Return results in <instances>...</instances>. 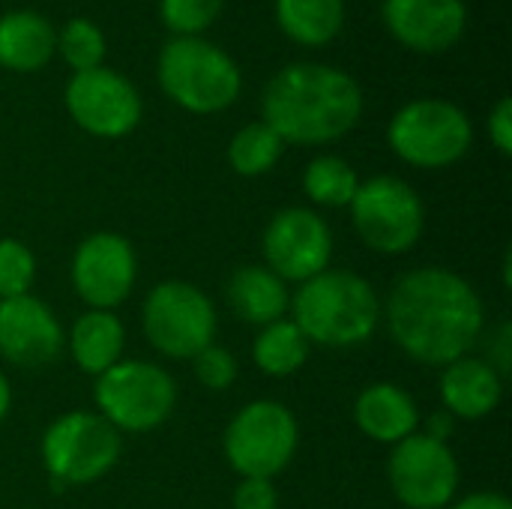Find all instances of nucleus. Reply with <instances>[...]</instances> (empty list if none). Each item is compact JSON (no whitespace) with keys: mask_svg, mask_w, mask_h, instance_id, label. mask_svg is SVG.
I'll return each mask as SVG.
<instances>
[{"mask_svg":"<svg viewBox=\"0 0 512 509\" xmlns=\"http://www.w3.org/2000/svg\"><path fill=\"white\" fill-rule=\"evenodd\" d=\"M381 309L393 342L423 366L444 369L465 357L486 330V306L477 288L435 264L402 273Z\"/></svg>","mask_w":512,"mask_h":509,"instance_id":"nucleus-1","label":"nucleus"},{"mask_svg":"<svg viewBox=\"0 0 512 509\" xmlns=\"http://www.w3.org/2000/svg\"><path fill=\"white\" fill-rule=\"evenodd\" d=\"M360 81L330 63H288L264 84L261 120L288 144L318 147L345 138L363 117Z\"/></svg>","mask_w":512,"mask_h":509,"instance_id":"nucleus-2","label":"nucleus"},{"mask_svg":"<svg viewBox=\"0 0 512 509\" xmlns=\"http://www.w3.org/2000/svg\"><path fill=\"white\" fill-rule=\"evenodd\" d=\"M381 300L369 279L351 270H324L291 294V321L309 345L357 348L381 324Z\"/></svg>","mask_w":512,"mask_h":509,"instance_id":"nucleus-3","label":"nucleus"},{"mask_svg":"<svg viewBox=\"0 0 512 509\" xmlns=\"http://www.w3.org/2000/svg\"><path fill=\"white\" fill-rule=\"evenodd\" d=\"M162 93L189 114H219L240 99L237 60L204 36H171L156 57Z\"/></svg>","mask_w":512,"mask_h":509,"instance_id":"nucleus-4","label":"nucleus"},{"mask_svg":"<svg viewBox=\"0 0 512 509\" xmlns=\"http://www.w3.org/2000/svg\"><path fill=\"white\" fill-rule=\"evenodd\" d=\"M387 144L402 162L423 171H441L468 156L474 123L462 105L441 96H420L390 117Z\"/></svg>","mask_w":512,"mask_h":509,"instance_id":"nucleus-5","label":"nucleus"},{"mask_svg":"<svg viewBox=\"0 0 512 509\" xmlns=\"http://www.w3.org/2000/svg\"><path fill=\"white\" fill-rule=\"evenodd\" d=\"M96 414L120 435H144L159 429L177 408L174 378L147 360H120L93 384Z\"/></svg>","mask_w":512,"mask_h":509,"instance_id":"nucleus-6","label":"nucleus"},{"mask_svg":"<svg viewBox=\"0 0 512 509\" xmlns=\"http://www.w3.org/2000/svg\"><path fill=\"white\" fill-rule=\"evenodd\" d=\"M144 339L168 360H192L216 339L219 315L213 300L192 282H159L141 309Z\"/></svg>","mask_w":512,"mask_h":509,"instance_id":"nucleus-7","label":"nucleus"},{"mask_svg":"<svg viewBox=\"0 0 512 509\" xmlns=\"http://www.w3.org/2000/svg\"><path fill=\"white\" fill-rule=\"evenodd\" d=\"M300 444V426L297 417L273 399H255L243 405L222 438L225 459L240 480L258 477V480H273L282 474Z\"/></svg>","mask_w":512,"mask_h":509,"instance_id":"nucleus-8","label":"nucleus"},{"mask_svg":"<svg viewBox=\"0 0 512 509\" xmlns=\"http://www.w3.org/2000/svg\"><path fill=\"white\" fill-rule=\"evenodd\" d=\"M348 207L360 240L378 255H405L423 237V198L402 177L375 174L369 180H360Z\"/></svg>","mask_w":512,"mask_h":509,"instance_id":"nucleus-9","label":"nucleus"},{"mask_svg":"<svg viewBox=\"0 0 512 509\" xmlns=\"http://www.w3.org/2000/svg\"><path fill=\"white\" fill-rule=\"evenodd\" d=\"M123 453V435L96 411H69L42 435V465L60 486L102 480Z\"/></svg>","mask_w":512,"mask_h":509,"instance_id":"nucleus-10","label":"nucleus"},{"mask_svg":"<svg viewBox=\"0 0 512 509\" xmlns=\"http://www.w3.org/2000/svg\"><path fill=\"white\" fill-rule=\"evenodd\" d=\"M63 105L78 129L108 141L135 132L144 114V99L135 81L111 66L72 72L63 90Z\"/></svg>","mask_w":512,"mask_h":509,"instance_id":"nucleus-11","label":"nucleus"},{"mask_svg":"<svg viewBox=\"0 0 512 509\" xmlns=\"http://www.w3.org/2000/svg\"><path fill=\"white\" fill-rule=\"evenodd\" d=\"M387 477L402 507L444 509L456 501L462 471L450 444L414 432L411 438L393 447Z\"/></svg>","mask_w":512,"mask_h":509,"instance_id":"nucleus-12","label":"nucleus"},{"mask_svg":"<svg viewBox=\"0 0 512 509\" xmlns=\"http://www.w3.org/2000/svg\"><path fill=\"white\" fill-rule=\"evenodd\" d=\"M261 252L264 267H270L282 282L303 285L330 270L333 231L321 219V213L309 207H285L267 222Z\"/></svg>","mask_w":512,"mask_h":509,"instance_id":"nucleus-13","label":"nucleus"},{"mask_svg":"<svg viewBox=\"0 0 512 509\" xmlns=\"http://www.w3.org/2000/svg\"><path fill=\"white\" fill-rule=\"evenodd\" d=\"M72 291L87 309L114 312L135 288L138 255L117 231H96L84 237L69 264Z\"/></svg>","mask_w":512,"mask_h":509,"instance_id":"nucleus-14","label":"nucleus"},{"mask_svg":"<svg viewBox=\"0 0 512 509\" xmlns=\"http://www.w3.org/2000/svg\"><path fill=\"white\" fill-rule=\"evenodd\" d=\"M66 333L54 309L33 297L0 300V357L15 369H42L60 357Z\"/></svg>","mask_w":512,"mask_h":509,"instance_id":"nucleus-15","label":"nucleus"},{"mask_svg":"<svg viewBox=\"0 0 512 509\" xmlns=\"http://www.w3.org/2000/svg\"><path fill=\"white\" fill-rule=\"evenodd\" d=\"M381 18L390 36L420 54L453 48L468 30L465 0H381Z\"/></svg>","mask_w":512,"mask_h":509,"instance_id":"nucleus-16","label":"nucleus"},{"mask_svg":"<svg viewBox=\"0 0 512 509\" xmlns=\"http://www.w3.org/2000/svg\"><path fill=\"white\" fill-rule=\"evenodd\" d=\"M441 402L456 420H483L498 411L504 399V378L483 357H459L441 372Z\"/></svg>","mask_w":512,"mask_h":509,"instance_id":"nucleus-17","label":"nucleus"},{"mask_svg":"<svg viewBox=\"0 0 512 509\" xmlns=\"http://www.w3.org/2000/svg\"><path fill=\"white\" fill-rule=\"evenodd\" d=\"M354 423L357 429L375 441L396 447L399 441L411 438L420 426V408L408 390L390 381H378L360 390L354 402Z\"/></svg>","mask_w":512,"mask_h":509,"instance_id":"nucleus-18","label":"nucleus"},{"mask_svg":"<svg viewBox=\"0 0 512 509\" xmlns=\"http://www.w3.org/2000/svg\"><path fill=\"white\" fill-rule=\"evenodd\" d=\"M57 54V30L36 9L0 15V66L9 72H39Z\"/></svg>","mask_w":512,"mask_h":509,"instance_id":"nucleus-19","label":"nucleus"},{"mask_svg":"<svg viewBox=\"0 0 512 509\" xmlns=\"http://www.w3.org/2000/svg\"><path fill=\"white\" fill-rule=\"evenodd\" d=\"M228 306L246 324L267 327L291 312V291L270 267L243 264L228 279Z\"/></svg>","mask_w":512,"mask_h":509,"instance_id":"nucleus-20","label":"nucleus"},{"mask_svg":"<svg viewBox=\"0 0 512 509\" xmlns=\"http://www.w3.org/2000/svg\"><path fill=\"white\" fill-rule=\"evenodd\" d=\"M66 348L72 354V363L84 372L99 378L111 366L123 360L126 351V327L114 312L87 309L75 318V324L66 333Z\"/></svg>","mask_w":512,"mask_h":509,"instance_id":"nucleus-21","label":"nucleus"},{"mask_svg":"<svg viewBox=\"0 0 512 509\" xmlns=\"http://www.w3.org/2000/svg\"><path fill=\"white\" fill-rule=\"evenodd\" d=\"M273 15L291 42L321 48L345 27V0H273Z\"/></svg>","mask_w":512,"mask_h":509,"instance_id":"nucleus-22","label":"nucleus"},{"mask_svg":"<svg viewBox=\"0 0 512 509\" xmlns=\"http://www.w3.org/2000/svg\"><path fill=\"white\" fill-rule=\"evenodd\" d=\"M252 360L270 378H291L309 360V342L291 318H282L258 330Z\"/></svg>","mask_w":512,"mask_h":509,"instance_id":"nucleus-23","label":"nucleus"},{"mask_svg":"<svg viewBox=\"0 0 512 509\" xmlns=\"http://www.w3.org/2000/svg\"><path fill=\"white\" fill-rule=\"evenodd\" d=\"M357 186H360V177H357L354 165L333 153L315 156L303 171V192L318 207H330V210L348 207Z\"/></svg>","mask_w":512,"mask_h":509,"instance_id":"nucleus-24","label":"nucleus"},{"mask_svg":"<svg viewBox=\"0 0 512 509\" xmlns=\"http://www.w3.org/2000/svg\"><path fill=\"white\" fill-rule=\"evenodd\" d=\"M282 153H285V141L264 120L240 126L228 141V165L240 177H261L273 171Z\"/></svg>","mask_w":512,"mask_h":509,"instance_id":"nucleus-25","label":"nucleus"},{"mask_svg":"<svg viewBox=\"0 0 512 509\" xmlns=\"http://www.w3.org/2000/svg\"><path fill=\"white\" fill-rule=\"evenodd\" d=\"M57 54L66 60L72 72L105 66V54H108L105 30L93 18L75 15L57 30Z\"/></svg>","mask_w":512,"mask_h":509,"instance_id":"nucleus-26","label":"nucleus"},{"mask_svg":"<svg viewBox=\"0 0 512 509\" xmlns=\"http://www.w3.org/2000/svg\"><path fill=\"white\" fill-rule=\"evenodd\" d=\"M225 0H159V18L171 36H201L222 15Z\"/></svg>","mask_w":512,"mask_h":509,"instance_id":"nucleus-27","label":"nucleus"},{"mask_svg":"<svg viewBox=\"0 0 512 509\" xmlns=\"http://www.w3.org/2000/svg\"><path fill=\"white\" fill-rule=\"evenodd\" d=\"M33 279H36V258L27 249V243L15 237H3L0 240V300L30 294Z\"/></svg>","mask_w":512,"mask_h":509,"instance_id":"nucleus-28","label":"nucleus"},{"mask_svg":"<svg viewBox=\"0 0 512 509\" xmlns=\"http://www.w3.org/2000/svg\"><path fill=\"white\" fill-rule=\"evenodd\" d=\"M192 372L201 381V387H207L210 393H222L237 381V357L213 342L198 357H192Z\"/></svg>","mask_w":512,"mask_h":509,"instance_id":"nucleus-29","label":"nucleus"},{"mask_svg":"<svg viewBox=\"0 0 512 509\" xmlns=\"http://www.w3.org/2000/svg\"><path fill=\"white\" fill-rule=\"evenodd\" d=\"M234 509H279V492L273 486V480H258V477H246L237 483L234 498H231Z\"/></svg>","mask_w":512,"mask_h":509,"instance_id":"nucleus-30","label":"nucleus"},{"mask_svg":"<svg viewBox=\"0 0 512 509\" xmlns=\"http://www.w3.org/2000/svg\"><path fill=\"white\" fill-rule=\"evenodd\" d=\"M486 129H489V141L495 144V150L501 156H510L512 153V99L510 96H501L492 111H489V120H486Z\"/></svg>","mask_w":512,"mask_h":509,"instance_id":"nucleus-31","label":"nucleus"},{"mask_svg":"<svg viewBox=\"0 0 512 509\" xmlns=\"http://www.w3.org/2000/svg\"><path fill=\"white\" fill-rule=\"evenodd\" d=\"M486 363H492L495 369H498V375L507 381V375H510L512 369V327L510 321H504L498 330H495V339H492V345H489V357H486Z\"/></svg>","mask_w":512,"mask_h":509,"instance_id":"nucleus-32","label":"nucleus"},{"mask_svg":"<svg viewBox=\"0 0 512 509\" xmlns=\"http://www.w3.org/2000/svg\"><path fill=\"white\" fill-rule=\"evenodd\" d=\"M447 509H512V504L501 492H474V495L453 501Z\"/></svg>","mask_w":512,"mask_h":509,"instance_id":"nucleus-33","label":"nucleus"},{"mask_svg":"<svg viewBox=\"0 0 512 509\" xmlns=\"http://www.w3.org/2000/svg\"><path fill=\"white\" fill-rule=\"evenodd\" d=\"M456 432V417L453 414H447V411H435L429 420H426V432L423 435H429V438H435V441H450V435Z\"/></svg>","mask_w":512,"mask_h":509,"instance_id":"nucleus-34","label":"nucleus"},{"mask_svg":"<svg viewBox=\"0 0 512 509\" xmlns=\"http://www.w3.org/2000/svg\"><path fill=\"white\" fill-rule=\"evenodd\" d=\"M9 408H12V390H9V381H6V375L0 372V423L6 420Z\"/></svg>","mask_w":512,"mask_h":509,"instance_id":"nucleus-35","label":"nucleus"},{"mask_svg":"<svg viewBox=\"0 0 512 509\" xmlns=\"http://www.w3.org/2000/svg\"><path fill=\"white\" fill-rule=\"evenodd\" d=\"M501 270H504V288H510L512 285V252L510 249L504 252V267H501Z\"/></svg>","mask_w":512,"mask_h":509,"instance_id":"nucleus-36","label":"nucleus"}]
</instances>
